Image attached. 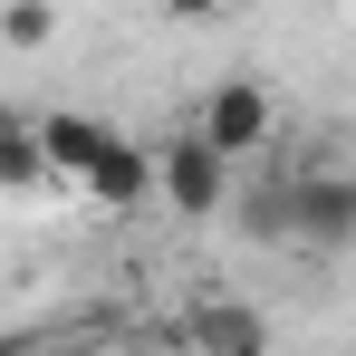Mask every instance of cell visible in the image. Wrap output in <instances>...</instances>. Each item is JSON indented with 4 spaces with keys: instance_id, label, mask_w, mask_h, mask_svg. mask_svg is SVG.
Masks as SVG:
<instances>
[{
    "instance_id": "6da1fadb",
    "label": "cell",
    "mask_w": 356,
    "mask_h": 356,
    "mask_svg": "<svg viewBox=\"0 0 356 356\" xmlns=\"http://www.w3.org/2000/svg\"><path fill=\"white\" fill-rule=\"evenodd\" d=\"M154 202H174L183 222H212V212L232 202V154H222L202 125H183L174 145L154 154Z\"/></svg>"
},
{
    "instance_id": "3957f363",
    "label": "cell",
    "mask_w": 356,
    "mask_h": 356,
    "mask_svg": "<svg viewBox=\"0 0 356 356\" xmlns=\"http://www.w3.org/2000/svg\"><path fill=\"white\" fill-rule=\"evenodd\" d=\"M202 135H212V145H222V154H260V145H270V125H280V106H270V87H260V77H222V87H212V97H202Z\"/></svg>"
},
{
    "instance_id": "52a82bcc",
    "label": "cell",
    "mask_w": 356,
    "mask_h": 356,
    "mask_svg": "<svg viewBox=\"0 0 356 356\" xmlns=\"http://www.w3.org/2000/svg\"><path fill=\"white\" fill-rule=\"evenodd\" d=\"M49 183V154H39V116L0 106V193H39Z\"/></svg>"
},
{
    "instance_id": "277c9868",
    "label": "cell",
    "mask_w": 356,
    "mask_h": 356,
    "mask_svg": "<svg viewBox=\"0 0 356 356\" xmlns=\"http://www.w3.org/2000/svg\"><path fill=\"white\" fill-rule=\"evenodd\" d=\"M106 145H116V125L97 116V106H58V116H39V154H49V183H67V193L97 174V154H106Z\"/></svg>"
},
{
    "instance_id": "8992f818",
    "label": "cell",
    "mask_w": 356,
    "mask_h": 356,
    "mask_svg": "<svg viewBox=\"0 0 356 356\" xmlns=\"http://www.w3.org/2000/svg\"><path fill=\"white\" fill-rule=\"evenodd\" d=\"M174 337H183V347H232V356H250V347H270V318L241 308V298H202Z\"/></svg>"
},
{
    "instance_id": "ba28073f",
    "label": "cell",
    "mask_w": 356,
    "mask_h": 356,
    "mask_svg": "<svg viewBox=\"0 0 356 356\" xmlns=\"http://www.w3.org/2000/svg\"><path fill=\"white\" fill-rule=\"evenodd\" d=\"M241 232H250V241H289V183L241 193Z\"/></svg>"
},
{
    "instance_id": "30bf717a",
    "label": "cell",
    "mask_w": 356,
    "mask_h": 356,
    "mask_svg": "<svg viewBox=\"0 0 356 356\" xmlns=\"http://www.w3.org/2000/svg\"><path fill=\"white\" fill-rule=\"evenodd\" d=\"M232 0H164V19H222Z\"/></svg>"
},
{
    "instance_id": "5b68a950",
    "label": "cell",
    "mask_w": 356,
    "mask_h": 356,
    "mask_svg": "<svg viewBox=\"0 0 356 356\" xmlns=\"http://www.w3.org/2000/svg\"><path fill=\"white\" fill-rule=\"evenodd\" d=\"M77 193H87V202H97V212H145V202H154V154H145V145H106V154H97V174L77 183Z\"/></svg>"
},
{
    "instance_id": "7a4b0ae2",
    "label": "cell",
    "mask_w": 356,
    "mask_h": 356,
    "mask_svg": "<svg viewBox=\"0 0 356 356\" xmlns=\"http://www.w3.org/2000/svg\"><path fill=\"white\" fill-rule=\"evenodd\" d=\"M289 241L298 250H356V174L318 164L289 183Z\"/></svg>"
},
{
    "instance_id": "9c48e42d",
    "label": "cell",
    "mask_w": 356,
    "mask_h": 356,
    "mask_svg": "<svg viewBox=\"0 0 356 356\" xmlns=\"http://www.w3.org/2000/svg\"><path fill=\"white\" fill-rule=\"evenodd\" d=\"M0 39H10V49H49V39H58V10H49V0H10V10H0Z\"/></svg>"
}]
</instances>
